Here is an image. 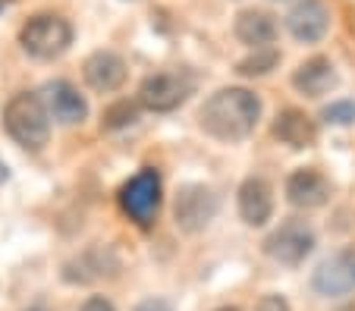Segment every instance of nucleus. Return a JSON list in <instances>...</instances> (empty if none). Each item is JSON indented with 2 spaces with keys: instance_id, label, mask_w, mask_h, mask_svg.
<instances>
[{
  "instance_id": "ddd939ff",
  "label": "nucleus",
  "mask_w": 355,
  "mask_h": 311,
  "mask_svg": "<svg viewBox=\"0 0 355 311\" xmlns=\"http://www.w3.org/2000/svg\"><path fill=\"white\" fill-rule=\"evenodd\" d=\"M82 73H85V82L94 91H104V95H107V91L123 88L129 69H126V60H123L120 54H114V51H94L85 60Z\"/></svg>"
},
{
  "instance_id": "7ed1b4c3",
  "label": "nucleus",
  "mask_w": 355,
  "mask_h": 311,
  "mask_svg": "<svg viewBox=\"0 0 355 311\" xmlns=\"http://www.w3.org/2000/svg\"><path fill=\"white\" fill-rule=\"evenodd\" d=\"M161 202H164V186H161V173L151 167L139 170L120 189V208L123 214L139 226H151L161 214Z\"/></svg>"
},
{
  "instance_id": "a878e982",
  "label": "nucleus",
  "mask_w": 355,
  "mask_h": 311,
  "mask_svg": "<svg viewBox=\"0 0 355 311\" xmlns=\"http://www.w3.org/2000/svg\"><path fill=\"white\" fill-rule=\"evenodd\" d=\"M343 311H355V302H352V305H346V308H343Z\"/></svg>"
},
{
  "instance_id": "a211bd4d",
  "label": "nucleus",
  "mask_w": 355,
  "mask_h": 311,
  "mask_svg": "<svg viewBox=\"0 0 355 311\" xmlns=\"http://www.w3.org/2000/svg\"><path fill=\"white\" fill-rule=\"evenodd\" d=\"M135 120H139V104H132V101H116L104 110V129L132 126Z\"/></svg>"
},
{
  "instance_id": "f03ea898",
  "label": "nucleus",
  "mask_w": 355,
  "mask_h": 311,
  "mask_svg": "<svg viewBox=\"0 0 355 311\" xmlns=\"http://www.w3.org/2000/svg\"><path fill=\"white\" fill-rule=\"evenodd\" d=\"M3 126L10 139L26 151H41L51 139V114L35 91H19L10 98V104L3 107Z\"/></svg>"
},
{
  "instance_id": "6e6552de",
  "label": "nucleus",
  "mask_w": 355,
  "mask_h": 311,
  "mask_svg": "<svg viewBox=\"0 0 355 311\" xmlns=\"http://www.w3.org/2000/svg\"><path fill=\"white\" fill-rule=\"evenodd\" d=\"M311 286L321 296H349L355 290V249H346L318 264Z\"/></svg>"
},
{
  "instance_id": "9d476101",
  "label": "nucleus",
  "mask_w": 355,
  "mask_h": 311,
  "mask_svg": "<svg viewBox=\"0 0 355 311\" xmlns=\"http://www.w3.org/2000/svg\"><path fill=\"white\" fill-rule=\"evenodd\" d=\"M286 26L293 32V38L315 44L327 35L330 28V10L324 7V0H299L286 16Z\"/></svg>"
},
{
  "instance_id": "0eeeda50",
  "label": "nucleus",
  "mask_w": 355,
  "mask_h": 311,
  "mask_svg": "<svg viewBox=\"0 0 355 311\" xmlns=\"http://www.w3.org/2000/svg\"><path fill=\"white\" fill-rule=\"evenodd\" d=\"M311 249H315V233L302 224V220H289V224H283L280 230H274L264 239V251L274 261L286 264V267L302 264L311 255Z\"/></svg>"
},
{
  "instance_id": "412c9836",
  "label": "nucleus",
  "mask_w": 355,
  "mask_h": 311,
  "mask_svg": "<svg viewBox=\"0 0 355 311\" xmlns=\"http://www.w3.org/2000/svg\"><path fill=\"white\" fill-rule=\"evenodd\" d=\"M255 311H289V302L283 296H264L261 302L255 305Z\"/></svg>"
},
{
  "instance_id": "4be33fe9",
  "label": "nucleus",
  "mask_w": 355,
  "mask_h": 311,
  "mask_svg": "<svg viewBox=\"0 0 355 311\" xmlns=\"http://www.w3.org/2000/svg\"><path fill=\"white\" fill-rule=\"evenodd\" d=\"M82 311H114V305H110L104 296H92L85 305H82Z\"/></svg>"
},
{
  "instance_id": "dca6fc26",
  "label": "nucleus",
  "mask_w": 355,
  "mask_h": 311,
  "mask_svg": "<svg viewBox=\"0 0 355 311\" xmlns=\"http://www.w3.org/2000/svg\"><path fill=\"white\" fill-rule=\"evenodd\" d=\"M236 38H239L242 44H248L252 51L270 48L277 38L274 16L264 13V10H242V13L236 16Z\"/></svg>"
},
{
  "instance_id": "4468645a",
  "label": "nucleus",
  "mask_w": 355,
  "mask_h": 311,
  "mask_svg": "<svg viewBox=\"0 0 355 311\" xmlns=\"http://www.w3.org/2000/svg\"><path fill=\"white\" fill-rule=\"evenodd\" d=\"M274 139H280V142L289 145V148L302 151V148H311V145L318 142V126L305 110L286 107V110H280L274 120Z\"/></svg>"
},
{
  "instance_id": "2eb2a0df",
  "label": "nucleus",
  "mask_w": 355,
  "mask_h": 311,
  "mask_svg": "<svg viewBox=\"0 0 355 311\" xmlns=\"http://www.w3.org/2000/svg\"><path fill=\"white\" fill-rule=\"evenodd\" d=\"M295 91H302L305 98H321L330 88H336V69L327 57H311L293 73Z\"/></svg>"
},
{
  "instance_id": "39448f33",
  "label": "nucleus",
  "mask_w": 355,
  "mask_h": 311,
  "mask_svg": "<svg viewBox=\"0 0 355 311\" xmlns=\"http://www.w3.org/2000/svg\"><path fill=\"white\" fill-rule=\"evenodd\" d=\"M195 91V79L186 69H167V73L148 75L139 88V104L145 110L155 114H170L180 104H186V98Z\"/></svg>"
},
{
  "instance_id": "f257e3e1",
  "label": "nucleus",
  "mask_w": 355,
  "mask_h": 311,
  "mask_svg": "<svg viewBox=\"0 0 355 311\" xmlns=\"http://www.w3.org/2000/svg\"><path fill=\"white\" fill-rule=\"evenodd\" d=\"M261 116V101L248 88H220L205 101L198 120L208 136L220 142H239L258 126Z\"/></svg>"
},
{
  "instance_id": "393cba45",
  "label": "nucleus",
  "mask_w": 355,
  "mask_h": 311,
  "mask_svg": "<svg viewBox=\"0 0 355 311\" xmlns=\"http://www.w3.org/2000/svg\"><path fill=\"white\" fill-rule=\"evenodd\" d=\"M217 311H242V308H236V305H233V308H217Z\"/></svg>"
},
{
  "instance_id": "423d86ee",
  "label": "nucleus",
  "mask_w": 355,
  "mask_h": 311,
  "mask_svg": "<svg viewBox=\"0 0 355 311\" xmlns=\"http://www.w3.org/2000/svg\"><path fill=\"white\" fill-rule=\"evenodd\" d=\"M217 208H220V198L214 195V189L201 183H189L176 192V204H173V217L176 226L182 233H198L217 217Z\"/></svg>"
},
{
  "instance_id": "1a4fd4ad",
  "label": "nucleus",
  "mask_w": 355,
  "mask_h": 311,
  "mask_svg": "<svg viewBox=\"0 0 355 311\" xmlns=\"http://www.w3.org/2000/svg\"><path fill=\"white\" fill-rule=\"evenodd\" d=\"M41 101H44L47 114L54 116L57 123H63V126H76V123H82L88 116V101L79 95V88L69 85L67 79L47 82Z\"/></svg>"
},
{
  "instance_id": "5701e85b",
  "label": "nucleus",
  "mask_w": 355,
  "mask_h": 311,
  "mask_svg": "<svg viewBox=\"0 0 355 311\" xmlns=\"http://www.w3.org/2000/svg\"><path fill=\"white\" fill-rule=\"evenodd\" d=\"M135 311H173V308H170L164 299H145V302H141Z\"/></svg>"
},
{
  "instance_id": "20e7f679",
  "label": "nucleus",
  "mask_w": 355,
  "mask_h": 311,
  "mask_svg": "<svg viewBox=\"0 0 355 311\" xmlns=\"http://www.w3.org/2000/svg\"><path fill=\"white\" fill-rule=\"evenodd\" d=\"M19 41L26 54L38 57V60H54V57L67 54L69 44H73V26H69L63 16L54 13H41L22 26Z\"/></svg>"
},
{
  "instance_id": "aec40b11",
  "label": "nucleus",
  "mask_w": 355,
  "mask_h": 311,
  "mask_svg": "<svg viewBox=\"0 0 355 311\" xmlns=\"http://www.w3.org/2000/svg\"><path fill=\"white\" fill-rule=\"evenodd\" d=\"M324 120L334 126H349L355 123V104L352 101H334L330 107H324Z\"/></svg>"
},
{
  "instance_id": "f3484780",
  "label": "nucleus",
  "mask_w": 355,
  "mask_h": 311,
  "mask_svg": "<svg viewBox=\"0 0 355 311\" xmlns=\"http://www.w3.org/2000/svg\"><path fill=\"white\" fill-rule=\"evenodd\" d=\"M116 267H120V264H116V258L110 255V249H88L67 264L63 277H67L69 283H92V280L110 277Z\"/></svg>"
},
{
  "instance_id": "9b49d317",
  "label": "nucleus",
  "mask_w": 355,
  "mask_h": 311,
  "mask_svg": "<svg viewBox=\"0 0 355 311\" xmlns=\"http://www.w3.org/2000/svg\"><path fill=\"white\" fill-rule=\"evenodd\" d=\"M286 198H289V204L305 208V211L321 208L330 198V179L311 167H302L286 179Z\"/></svg>"
},
{
  "instance_id": "f8f14e48",
  "label": "nucleus",
  "mask_w": 355,
  "mask_h": 311,
  "mask_svg": "<svg viewBox=\"0 0 355 311\" xmlns=\"http://www.w3.org/2000/svg\"><path fill=\"white\" fill-rule=\"evenodd\" d=\"M274 214V189L261 176H248L239 186V217L248 226H264Z\"/></svg>"
},
{
  "instance_id": "b1692460",
  "label": "nucleus",
  "mask_w": 355,
  "mask_h": 311,
  "mask_svg": "<svg viewBox=\"0 0 355 311\" xmlns=\"http://www.w3.org/2000/svg\"><path fill=\"white\" fill-rule=\"evenodd\" d=\"M7 179H10V167H7V163H3V161H0V186L7 183Z\"/></svg>"
},
{
  "instance_id": "bb28decb",
  "label": "nucleus",
  "mask_w": 355,
  "mask_h": 311,
  "mask_svg": "<svg viewBox=\"0 0 355 311\" xmlns=\"http://www.w3.org/2000/svg\"><path fill=\"white\" fill-rule=\"evenodd\" d=\"M28 311H44V308H41V305H35V308H28Z\"/></svg>"
},
{
  "instance_id": "6ab92c4d",
  "label": "nucleus",
  "mask_w": 355,
  "mask_h": 311,
  "mask_svg": "<svg viewBox=\"0 0 355 311\" xmlns=\"http://www.w3.org/2000/svg\"><path fill=\"white\" fill-rule=\"evenodd\" d=\"M277 60H280V54H277L274 48L255 51L252 57L239 60V73H242V75H264V73H270V69L277 66Z\"/></svg>"
}]
</instances>
